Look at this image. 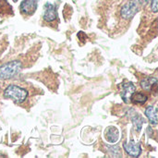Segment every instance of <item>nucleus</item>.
<instances>
[{"label":"nucleus","instance_id":"1","mask_svg":"<svg viewBox=\"0 0 158 158\" xmlns=\"http://www.w3.org/2000/svg\"><path fill=\"white\" fill-rule=\"evenodd\" d=\"M4 96L7 99H11L17 104H21L26 100L28 96V92L24 88L11 84L7 86L6 89L5 90Z\"/></svg>","mask_w":158,"mask_h":158},{"label":"nucleus","instance_id":"2","mask_svg":"<svg viewBox=\"0 0 158 158\" xmlns=\"http://www.w3.org/2000/svg\"><path fill=\"white\" fill-rule=\"evenodd\" d=\"M22 65L19 60L7 62L0 67V80H8L16 76L21 70Z\"/></svg>","mask_w":158,"mask_h":158},{"label":"nucleus","instance_id":"3","mask_svg":"<svg viewBox=\"0 0 158 158\" xmlns=\"http://www.w3.org/2000/svg\"><path fill=\"white\" fill-rule=\"evenodd\" d=\"M139 11V2L138 0H129L120 10L121 17L126 19H130L135 16Z\"/></svg>","mask_w":158,"mask_h":158},{"label":"nucleus","instance_id":"4","mask_svg":"<svg viewBox=\"0 0 158 158\" xmlns=\"http://www.w3.org/2000/svg\"><path fill=\"white\" fill-rule=\"evenodd\" d=\"M123 148L125 150V152L132 156V157H138L141 156L142 154V147L141 144L139 143H135L134 141H130L129 143H124L123 144Z\"/></svg>","mask_w":158,"mask_h":158},{"label":"nucleus","instance_id":"5","mask_svg":"<svg viewBox=\"0 0 158 158\" xmlns=\"http://www.w3.org/2000/svg\"><path fill=\"white\" fill-rule=\"evenodd\" d=\"M135 92H136V87L132 82L129 81V82L123 83L121 87V94H120L122 100L127 104L130 103L131 98Z\"/></svg>","mask_w":158,"mask_h":158},{"label":"nucleus","instance_id":"6","mask_svg":"<svg viewBox=\"0 0 158 158\" xmlns=\"http://www.w3.org/2000/svg\"><path fill=\"white\" fill-rule=\"evenodd\" d=\"M37 0H23L19 6L20 12L26 15H32L37 8Z\"/></svg>","mask_w":158,"mask_h":158},{"label":"nucleus","instance_id":"7","mask_svg":"<svg viewBox=\"0 0 158 158\" xmlns=\"http://www.w3.org/2000/svg\"><path fill=\"white\" fill-rule=\"evenodd\" d=\"M105 137L107 142L111 143H116L119 139V131L116 127H107L105 131Z\"/></svg>","mask_w":158,"mask_h":158},{"label":"nucleus","instance_id":"8","mask_svg":"<svg viewBox=\"0 0 158 158\" xmlns=\"http://www.w3.org/2000/svg\"><path fill=\"white\" fill-rule=\"evenodd\" d=\"M56 19V8L54 5L47 3L44 6V19L45 21L51 22Z\"/></svg>","mask_w":158,"mask_h":158},{"label":"nucleus","instance_id":"9","mask_svg":"<svg viewBox=\"0 0 158 158\" xmlns=\"http://www.w3.org/2000/svg\"><path fill=\"white\" fill-rule=\"evenodd\" d=\"M145 116L147 117V118L149 119V121L151 122V124H153V125H156L157 124V111H156V107H154V106H148L145 109Z\"/></svg>","mask_w":158,"mask_h":158},{"label":"nucleus","instance_id":"10","mask_svg":"<svg viewBox=\"0 0 158 158\" xmlns=\"http://www.w3.org/2000/svg\"><path fill=\"white\" fill-rule=\"evenodd\" d=\"M156 85H157V80H156V78H154V77L145 78V79L142 80V81H141L142 88L146 91H150Z\"/></svg>","mask_w":158,"mask_h":158},{"label":"nucleus","instance_id":"11","mask_svg":"<svg viewBox=\"0 0 158 158\" xmlns=\"http://www.w3.org/2000/svg\"><path fill=\"white\" fill-rule=\"evenodd\" d=\"M131 121H132V123H133V125H134V127H135L137 131H141V130L143 128V125L145 122L143 118L141 117L139 114H134L131 117Z\"/></svg>","mask_w":158,"mask_h":158},{"label":"nucleus","instance_id":"12","mask_svg":"<svg viewBox=\"0 0 158 158\" xmlns=\"http://www.w3.org/2000/svg\"><path fill=\"white\" fill-rule=\"evenodd\" d=\"M147 100H148L147 95H145L142 93H137V94L134 93L131 98V102H132L134 104H144Z\"/></svg>","mask_w":158,"mask_h":158},{"label":"nucleus","instance_id":"13","mask_svg":"<svg viewBox=\"0 0 158 158\" xmlns=\"http://www.w3.org/2000/svg\"><path fill=\"white\" fill-rule=\"evenodd\" d=\"M108 153L110 154L111 156H114V157H120L121 156V152H120V149L118 145L109 146L108 147Z\"/></svg>","mask_w":158,"mask_h":158},{"label":"nucleus","instance_id":"14","mask_svg":"<svg viewBox=\"0 0 158 158\" xmlns=\"http://www.w3.org/2000/svg\"><path fill=\"white\" fill-rule=\"evenodd\" d=\"M151 10L154 13H156L158 11L157 0H151Z\"/></svg>","mask_w":158,"mask_h":158},{"label":"nucleus","instance_id":"15","mask_svg":"<svg viewBox=\"0 0 158 158\" xmlns=\"http://www.w3.org/2000/svg\"><path fill=\"white\" fill-rule=\"evenodd\" d=\"M151 0H138V2H139V4H141V5H146L148 2H150Z\"/></svg>","mask_w":158,"mask_h":158},{"label":"nucleus","instance_id":"16","mask_svg":"<svg viewBox=\"0 0 158 158\" xmlns=\"http://www.w3.org/2000/svg\"><path fill=\"white\" fill-rule=\"evenodd\" d=\"M13 1H14V2H17V1H18V0H13Z\"/></svg>","mask_w":158,"mask_h":158}]
</instances>
